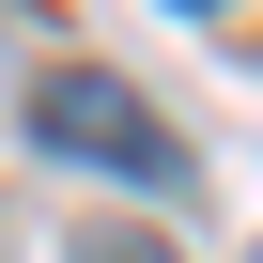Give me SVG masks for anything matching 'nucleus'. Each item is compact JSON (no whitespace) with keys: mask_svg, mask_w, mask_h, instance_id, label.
<instances>
[{"mask_svg":"<svg viewBox=\"0 0 263 263\" xmlns=\"http://www.w3.org/2000/svg\"><path fill=\"white\" fill-rule=\"evenodd\" d=\"M201 16H248V0H201Z\"/></svg>","mask_w":263,"mask_h":263,"instance_id":"obj_3","label":"nucleus"},{"mask_svg":"<svg viewBox=\"0 0 263 263\" xmlns=\"http://www.w3.org/2000/svg\"><path fill=\"white\" fill-rule=\"evenodd\" d=\"M31 140H47L62 171H108V186H171V171H186L171 124L124 93L108 62H47V78H31Z\"/></svg>","mask_w":263,"mask_h":263,"instance_id":"obj_1","label":"nucleus"},{"mask_svg":"<svg viewBox=\"0 0 263 263\" xmlns=\"http://www.w3.org/2000/svg\"><path fill=\"white\" fill-rule=\"evenodd\" d=\"M62 263H171V248H155V232H108V217H93V232H62Z\"/></svg>","mask_w":263,"mask_h":263,"instance_id":"obj_2","label":"nucleus"}]
</instances>
